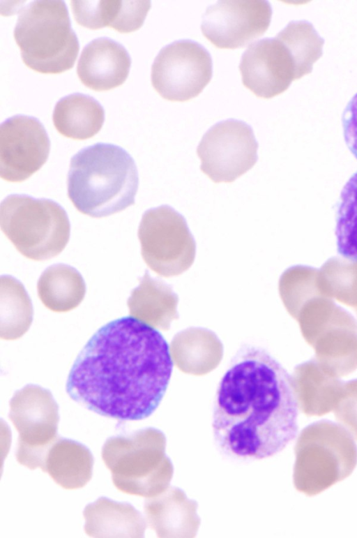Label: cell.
<instances>
[{
	"label": "cell",
	"mask_w": 357,
	"mask_h": 538,
	"mask_svg": "<svg viewBox=\"0 0 357 538\" xmlns=\"http://www.w3.org/2000/svg\"><path fill=\"white\" fill-rule=\"evenodd\" d=\"M298 414L291 376L268 351L245 345L218 386L213 438L228 456L267 458L296 438Z\"/></svg>",
	"instance_id": "2"
},
{
	"label": "cell",
	"mask_w": 357,
	"mask_h": 538,
	"mask_svg": "<svg viewBox=\"0 0 357 538\" xmlns=\"http://www.w3.org/2000/svg\"><path fill=\"white\" fill-rule=\"evenodd\" d=\"M342 126L346 144L357 158V93L344 110Z\"/></svg>",
	"instance_id": "28"
},
{
	"label": "cell",
	"mask_w": 357,
	"mask_h": 538,
	"mask_svg": "<svg viewBox=\"0 0 357 538\" xmlns=\"http://www.w3.org/2000/svg\"><path fill=\"white\" fill-rule=\"evenodd\" d=\"M294 482L313 496L348 477L357 465V446L341 426L327 419L303 429L295 447Z\"/></svg>",
	"instance_id": "5"
},
{
	"label": "cell",
	"mask_w": 357,
	"mask_h": 538,
	"mask_svg": "<svg viewBox=\"0 0 357 538\" xmlns=\"http://www.w3.org/2000/svg\"><path fill=\"white\" fill-rule=\"evenodd\" d=\"M239 70L243 85L263 98L282 93L301 77L291 52L277 37L252 43L242 55Z\"/></svg>",
	"instance_id": "14"
},
{
	"label": "cell",
	"mask_w": 357,
	"mask_h": 538,
	"mask_svg": "<svg viewBox=\"0 0 357 538\" xmlns=\"http://www.w3.org/2000/svg\"><path fill=\"white\" fill-rule=\"evenodd\" d=\"M138 184L133 158L119 146L97 143L70 160L68 197L85 215L102 218L126 209L135 204Z\"/></svg>",
	"instance_id": "3"
},
{
	"label": "cell",
	"mask_w": 357,
	"mask_h": 538,
	"mask_svg": "<svg viewBox=\"0 0 357 538\" xmlns=\"http://www.w3.org/2000/svg\"><path fill=\"white\" fill-rule=\"evenodd\" d=\"M33 320L31 299L24 285L10 276L0 278V337L15 340L29 329Z\"/></svg>",
	"instance_id": "23"
},
{
	"label": "cell",
	"mask_w": 357,
	"mask_h": 538,
	"mask_svg": "<svg viewBox=\"0 0 357 538\" xmlns=\"http://www.w3.org/2000/svg\"><path fill=\"white\" fill-rule=\"evenodd\" d=\"M138 238L144 262L160 276L179 275L194 262V237L183 216L169 205H161L144 213Z\"/></svg>",
	"instance_id": "8"
},
{
	"label": "cell",
	"mask_w": 357,
	"mask_h": 538,
	"mask_svg": "<svg viewBox=\"0 0 357 538\" xmlns=\"http://www.w3.org/2000/svg\"><path fill=\"white\" fill-rule=\"evenodd\" d=\"M212 74L208 50L193 40H180L159 52L151 67V83L163 98L183 102L198 96Z\"/></svg>",
	"instance_id": "10"
},
{
	"label": "cell",
	"mask_w": 357,
	"mask_h": 538,
	"mask_svg": "<svg viewBox=\"0 0 357 538\" xmlns=\"http://www.w3.org/2000/svg\"><path fill=\"white\" fill-rule=\"evenodd\" d=\"M291 380L298 408L308 417L323 416L333 410L344 384L314 358L296 366Z\"/></svg>",
	"instance_id": "17"
},
{
	"label": "cell",
	"mask_w": 357,
	"mask_h": 538,
	"mask_svg": "<svg viewBox=\"0 0 357 538\" xmlns=\"http://www.w3.org/2000/svg\"><path fill=\"white\" fill-rule=\"evenodd\" d=\"M76 22L88 29L110 27L122 31L125 15V1H71Z\"/></svg>",
	"instance_id": "26"
},
{
	"label": "cell",
	"mask_w": 357,
	"mask_h": 538,
	"mask_svg": "<svg viewBox=\"0 0 357 538\" xmlns=\"http://www.w3.org/2000/svg\"><path fill=\"white\" fill-rule=\"evenodd\" d=\"M162 438L147 428L109 438L102 449V458L119 491L143 497L158 491L165 480L160 465Z\"/></svg>",
	"instance_id": "7"
},
{
	"label": "cell",
	"mask_w": 357,
	"mask_h": 538,
	"mask_svg": "<svg viewBox=\"0 0 357 538\" xmlns=\"http://www.w3.org/2000/svg\"><path fill=\"white\" fill-rule=\"evenodd\" d=\"M93 467V457L86 446L59 437L49 449L42 470L63 488L72 490L91 480Z\"/></svg>",
	"instance_id": "20"
},
{
	"label": "cell",
	"mask_w": 357,
	"mask_h": 538,
	"mask_svg": "<svg viewBox=\"0 0 357 538\" xmlns=\"http://www.w3.org/2000/svg\"><path fill=\"white\" fill-rule=\"evenodd\" d=\"M50 142L43 124L35 117L16 115L0 126V176L21 182L47 161Z\"/></svg>",
	"instance_id": "13"
},
{
	"label": "cell",
	"mask_w": 357,
	"mask_h": 538,
	"mask_svg": "<svg viewBox=\"0 0 357 538\" xmlns=\"http://www.w3.org/2000/svg\"><path fill=\"white\" fill-rule=\"evenodd\" d=\"M14 38L24 63L42 73L70 69L79 49L63 1H35L22 9Z\"/></svg>",
	"instance_id": "4"
},
{
	"label": "cell",
	"mask_w": 357,
	"mask_h": 538,
	"mask_svg": "<svg viewBox=\"0 0 357 538\" xmlns=\"http://www.w3.org/2000/svg\"><path fill=\"white\" fill-rule=\"evenodd\" d=\"M0 225L17 250L36 261L58 255L70 238V225L66 211L47 199L8 195L0 206Z\"/></svg>",
	"instance_id": "6"
},
{
	"label": "cell",
	"mask_w": 357,
	"mask_h": 538,
	"mask_svg": "<svg viewBox=\"0 0 357 538\" xmlns=\"http://www.w3.org/2000/svg\"><path fill=\"white\" fill-rule=\"evenodd\" d=\"M291 52L301 77L310 73L313 62L321 54L324 40L305 21L291 22L276 36Z\"/></svg>",
	"instance_id": "25"
},
{
	"label": "cell",
	"mask_w": 357,
	"mask_h": 538,
	"mask_svg": "<svg viewBox=\"0 0 357 538\" xmlns=\"http://www.w3.org/2000/svg\"><path fill=\"white\" fill-rule=\"evenodd\" d=\"M9 405V419L19 433L17 461L31 470H43L46 454L59 438L57 403L49 390L29 384L14 394Z\"/></svg>",
	"instance_id": "9"
},
{
	"label": "cell",
	"mask_w": 357,
	"mask_h": 538,
	"mask_svg": "<svg viewBox=\"0 0 357 538\" xmlns=\"http://www.w3.org/2000/svg\"><path fill=\"white\" fill-rule=\"evenodd\" d=\"M167 342L151 326L123 317L100 328L73 364L66 391L100 415L137 421L160 403L172 375Z\"/></svg>",
	"instance_id": "1"
},
{
	"label": "cell",
	"mask_w": 357,
	"mask_h": 538,
	"mask_svg": "<svg viewBox=\"0 0 357 538\" xmlns=\"http://www.w3.org/2000/svg\"><path fill=\"white\" fill-rule=\"evenodd\" d=\"M84 530L95 537H142L146 525L130 504L100 498L84 508Z\"/></svg>",
	"instance_id": "18"
},
{
	"label": "cell",
	"mask_w": 357,
	"mask_h": 538,
	"mask_svg": "<svg viewBox=\"0 0 357 538\" xmlns=\"http://www.w3.org/2000/svg\"><path fill=\"white\" fill-rule=\"evenodd\" d=\"M333 410L337 421L357 440V379L344 382Z\"/></svg>",
	"instance_id": "27"
},
{
	"label": "cell",
	"mask_w": 357,
	"mask_h": 538,
	"mask_svg": "<svg viewBox=\"0 0 357 538\" xmlns=\"http://www.w3.org/2000/svg\"><path fill=\"white\" fill-rule=\"evenodd\" d=\"M315 351V359L337 378L357 369V320L337 306L305 339Z\"/></svg>",
	"instance_id": "15"
},
{
	"label": "cell",
	"mask_w": 357,
	"mask_h": 538,
	"mask_svg": "<svg viewBox=\"0 0 357 538\" xmlns=\"http://www.w3.org/2000/svg\"><path fill=\"white\" fill-rule=\"evenodd\" d=\"M257 149L258 142L250 126L229 119L206 132L197 154L202 163L200 170L213 182L230 183L256 164Z\"/></svg>",
	"instance_id": "11"
},
{
	"label": "cell",
	"mask_w": 357,
	"mask_h": 538,
	"mask_svg": "<svg viewBox=\"0 0 357 538\" xmlns=\"http://www.w3.org/2000/svg\"><path fill=\"white\" fill-rule=\"evenodd\" d=\"M335 235L338 253L349 260L357 262V172L342 190Z\"/></svg>",
	"instance_id": "24"
},
{
	"label": "cell",
	"mask_w": 357,
	"mask_h": 538,
	"mask_svg": "<svg viewBox=\"0 0 357 538\" xmlns=\"http://www.w3.org/2000/svg\"><path fill=\"white\" fill-rule=\"evenodd\" d=\"M52 120L54 127L62 135L74 140H86L101 129L105 112L93 98L76 93L57 102Z\"/></svg>",
	"instance_id": "21"
},
{
	"label": "cell",
	"mask_w": 357,
	"mask_h": 538,
	"mask_svg": "<svg viewBox=\"0 0 357 538\" xmlns=\"http://www.w3.org/2000/svg\"><path fill=\"white\" fill-rule=\"evenodd\" d=\"M177 303L171 287L151 278L147 271L127 301L132 317L162 330L169 329L172 320L178 317Z\"/></svg>",
	"instance_id": "19"
},
{
	"label": "cell",
	"mask_w": 357,
	"mask_h": 538,
	"mask_svg": "<svg viewBox=\"0 0 357 538\" xmlns=\"http://www.w3.org/2000/svg\"><path fill=\"white\" fill-rule=\"evenodd\" d=\"M130 65V55L122 45L108 38H99L83 49L77 73L86 87L107 91L126 81Z\"/></svg>",
	"instance_id": "16"
},
{
	"label": "cell",
	"mask_w": 357,
	"mask_h": 538,
	"mask_svg": "<svg viewBox=\"0 0 357 538\" xmlns=\"http://www.w3.org/2000/svg\"><path fill=\"white\" fill-rule=\"evenodd\" d=\"M38 297L48 309L68 312L83 300L86 285L75 268L64 264H54L41 274L37 283Z\"/></svg>",
	"instance_id": "22"
},
{
	"label": "cell",
	"mask_w": 357,
	"mask_h": 538,
	"mask_svg": "<svg viewBox=\"0 0 357 538\" xmlns=\"http://www.w3.org/2000/svg\"><path fill=\"white\" fill-rule=\"evenodd\" d=\"M272 15L266 1H220L208 6L203 15V35L222 49L242 47L262 36Z\"/></svg>",
	"instance_id": "12"
}]
</instances>
